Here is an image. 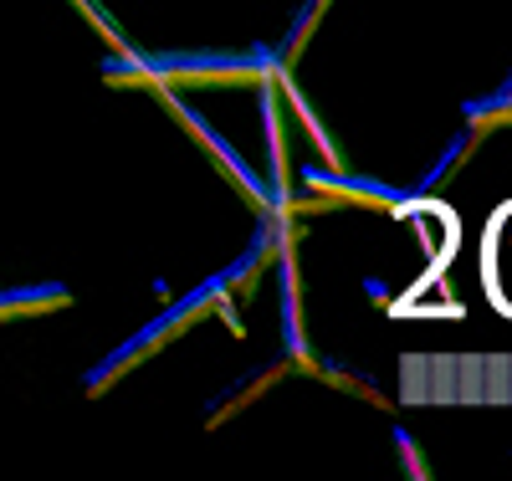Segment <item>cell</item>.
I'll return each mask as SVG.
<instances>
[{"mask_svg":"<svg viewBox=\"0 0 512 481\" xmlns=\"http://www.w3.org/2000/svg\"><path fill=\"white\" fill-rule=\"evenodd\" d=\"M487 272H492V292L502 297V308H512V215H502V226L492 236Z\"/></svg>","mask_w":512,"mask_h":481,"instance_id":"cell-1","label":"cell"}]
</instances>
